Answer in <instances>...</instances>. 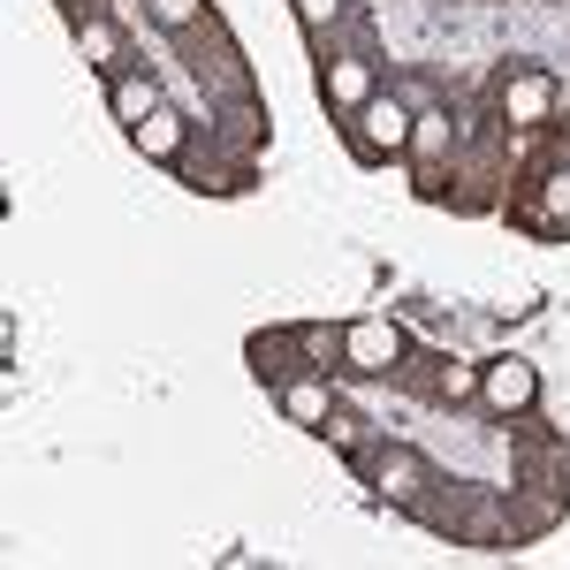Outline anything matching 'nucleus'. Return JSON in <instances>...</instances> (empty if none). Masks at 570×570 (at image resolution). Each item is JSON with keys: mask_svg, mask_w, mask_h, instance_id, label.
I'll return each instance as SVG.
<instances>
[{"mask_svg": "<svg viewBox=\"0 0 570 570\" xmlns=\"http://www.w3.org/2000/svg\"><path fill=\"white\" fill-rule=\"evenodd\" d=\"M502 518H510V494L472 480H441L419 510V525L441 532L449 548H502Z\"/></svg>", "mask_w": 570, "mask_h": 570, "instance_id": "obj_1", "label": "nucleus"}, {"mask_svg": "<svg viewBox=\"0 0 570 570\" xmlns=\"http://www.w3.org/2000/svg\"><path fill=\"white\" fill-rule=\"evenodd\" d=\"M487 99H494V122L510 137H540V130H556V115H563V85L540 61H502Z\"/></svg>", "mask_w": 570, "mask_h": 570, "instance_id": "obj_2", "label": "nucleus"}, {"mask_svg": "<svg viewBox=\"0 0 570 570\" xmlns=\"http://www.w3.org/2000/svg\"><path fill=\"white\" fill-rule=\"evenodd\" d=\"M357 472H365V487H373L389 510H403V518H419V510H426V494L441 487V472L411 449V441H373V449L357 456Z\"/></svg>", "mask_w": 570, "mask_h": 570, "instance_id": "obj_3", "label": "nucleus"}, {"mask_svg": "<svg viewBox=\"0 0 570 570\" xmlns=\"http://www.w3.org/2000/svg\"><path fill=\"white\" fill-rule=\"evenodd\" d=\"M411 122H419V107H411V99L373 91L351 122H343V137H351V153L365 160V168H389V160H411Z\"/></svg>", "mask_w": 570, "mask_h": 570, "instance_id": "obj_4", "label": "nucleus"}, {"mask_svg": "<svg viewBox=\"0 0 570 570\" xmlns=\"http://www.w3.org/2000/svg\"><path fill=\"white\" fill-rule=\"evenodd\" d=\"M183 61H190V77L198 85H214V99H236V91H259V77H252V61L236 53V39L220 31V16H206L198 31H183Z\"/></svg>", "mask_w": 570, "mask_h": 570, "instance_id": "obj_5", "label": "nucleus"}, {"mask_svg": "<svg viewBox=\"0 0 570 570\" xmlns=\"http://www.w3.org/2000/svg\"><path fill=\"white\" fill-rule=\"evenodd\" d=\"M502 214L525 236H570V160H548L518 183V198H502Z\"/></svg>", "mask_w": 570, "mask_h": 570, "instance_id": "obj_6", "label": "nucleus"}, {"mask_svg": "<svg viewBox=\"0 0 570 570\" xmlns=\"http://www.w3.org/2000/svg\"><path fill=\"white\" fill-rule=\"evenodd\" d=\"M403 357H411V335L395 327L389 312H365V320L343 327V373L351 381H395Z\"/></svg>", "mask_w": 570, "mask_h": 570, "instance_id": "obj_7", "label": "nucleus"}, {"mask_svg": "<svg viewBox=\"0 0 570 570\" xmlns=\"http://www.w3.org/2000/svg\"><path fill=\"white\" fill-rule=\"evenodd\" d=\"M480 411H494L502 426L510 419H532L540 411V365H525V357H487L480 365Z\"/></svg>", "mask_w": 570, "mask_h": 570, "instance_id": "obj_8", "label": "nucleus"}, {"mask_svg": "<svg viewBox=\"0 0 570 570\" xmlns=\"http://www.w3.org/2000/svg\"><path fill=\"white\" fill-rule=\"evenodd\" d=\"M266 99L259 91H236V99H214V122H206V145L214 153H236V160H259L266 153Z\"/></svg>", "mask_w": 570, "mask_h": 570, "instance_id": "obj_9", "label": "nucleus"}, {"mask_svg": "<svg viewBox=\"0 0 570 570\" xmlns=\"http://www.w3.org/2000/svg\"><path fill=\"white\" fill-rule=\"evenodd\" d=\"M373 91H381V61L373 53H320V99H327L335 122H351Z\"/></svg>", "mask_w": 570, "mask_h": 570, "instance_id": "obj_10", "label": "nucleus"}, {"mask_svg": "<svg viewBox=\"0 0 570 570\" xmlns=\"http://www.w3.org/2000/svg\"><path fill=\"white\" fill-rule=\"evenodd\" d=\"M274 403H282V419H289L297 434H327V419H335L343 395H335V373H312V365H305L297 381L274 389Z\"/></svg>", "mask_w": 570, "mask_h": 570, "instance_id": "obj_11", "label": "nucleus"}, {"mask_svg": "<svg viewBox=\"0 0 570 570\" xmlns=\"http://www.w3.org/2000/svg\"><path fill=\"white\" fill-rule=\"evenodd\" d=\"M190 137H198V122H190L183 107H168V99H160V107H153V115L130 130V145L153 160V168H183V160H190Z\"/></svg>", "mask_w": 570, "mask_h": 570, "instance_id": "obj_12", "label": "nucleus"}, {"mask_svg": "<svg viewBox=\"0 0 570 570\" xmlns=\"http://www.w3.org/2000/svg\"><path fill=\"white\" fill-rule=\"evenodd\" d=\"M244 357H252V373H259L266 389H282V381L305 373V343H297V327H266V335H252Z\"/></svg>", "mask_w": 570, "mask_h": 570, "instance_id": "obj_13", "label": "nucleus"}, {"mask_svg": "<svg viewBox=\"0 0 570 570\" xmlns=\"http://www.w3.org/2000/svg\"><path fill=\"white\" fill-rule=\"evenodd\" d=\"M456 145H464V122L449 107H419V122H411V168H449Z\"/></svg>", "mask_w": 570, "mask_h": 570, "instance_id": "obj_14", "label": "nucleus"}, {"mask_svg": "<svg viewBox=\"0 0 570 570\" xmlns=\"http://www.w3.org/2000/svg\"><path fill=\"white\" fill-rule=\"evenodd\" d=\"M69 31H77L85 61L99 69V77H107V85H115V77L130 69V46H122V23H115V16H85V23H69Z\"/></svg>", "mask_w": 570, "mask_h": 570, "instance_id": "obj_15", "label": "nucleus"}, {"mask_svg": "<svg viewBox=\"0 0 570 570\" xmlns=\"http://www.w3.org/2000/svg\"><path fill=\"white\" fill-rule=\"evenodd\" d=\"M107 107H115V122H122V130H137V122L160 107V85H153L145 69H122V77L107 85Z\"/></svg>", "mask_w": 570, "mask_h": 570, "instance_id": "obj_16", "label": "nucleus"}, {"mask_svg": "<svg viewBox=\"0 0 570 570\" xmlns=\"http://www.w3.org/2000/svg\"><path fill=\"white\" fill-rule=\"evenodd\" d=\"M441 411H464V403H480V365L472 357H441L434 365V389H426Z\"/></svg>", "mask_w": 570, "mask_h": 570, "instance_id": "obj_17", "label": "nucleus"}, {"mask_svg": "<svg viewBox=\"0 0 570 570\" xmlns=\"http://www.w3.org/2000/svg\"><path fill=\"white\" fill-rule=\"evenodd\" d=\"M297 343H305V365H312V373H343V327L297 320Z\"/></svg>", "mask_w": 570, "mask_h": 570, "instance_id": "obj_18", "label": "nucleus"}, {"mask_svg": "<svg viewBox=\"0 0 570 570\" xmlns=\"http://www.w3.org/2000/svg\"><path fill=\"white\" fill-rule=\"evenodd\" d=\"M145 16H153V23H160L168 39H183V31H198V23H206L214 8H206V0H145Z\"/></svg>", "mask_w": 570, "mask_h": 570, "instance_id": "obj_19", "label": "nucleus"}, {"mask_svg": "<svg viewBox=\"0 0 570 570\" xmlns=\"http://www.w3.org/2000/svg\"><path fill=\"white\" fill-rule=\"evenodd\" d=\"M320 441H335V449H343L351 464L365 456V449H373V441H365V419H357L351 403H335V419H327V434H320Z\"/></svg>", "mask_w": 570, "mask_h": 570, "instance_id": "obj_20", "label": "nucleus"}, {"mask_svg": "<svg viewBox=\"0 0 570 570\" xmlns=\"http://www.w3.org/2000/svg\"><path fill=\"white\" fill-rule=\"evenodd\" d=\"M289 8H297V23H305L320 46H327V31L343 23V0H289Z\"/></svg>", "mask_w": 570, "mask_h": 570, "instance_id": "obj_21", "label": "nucleus"}]
</instances>
